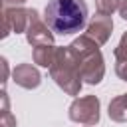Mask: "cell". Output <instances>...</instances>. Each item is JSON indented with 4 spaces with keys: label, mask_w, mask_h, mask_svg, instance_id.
Wrapping results in <instances>:
<instances>
[{
    "label": "cell",
    "mask_w": 127,
    "mask_h": 127,
    "mask_svg": "<svg viewBox=\"0 0 127 127\" xmlns=\"http://www.w3.org/2000/svg\"><path fill=\"white\" fill-rule=\"evenodd\" d=\"M69 119L81 125H95L99 121V99L95 95H85L69 105Z\"/></svg>",
    "instance_id": "4"
},
{
    "label": "cell",
    "mask_w": 127,
    "mask_h": 127,
    "mask_svg": "<svg viewBox=\"0 0 127 127\" xmlns=\"http://www.w3.org/2000/svg\"><path fill=\"white\" fill-rule=\"evenodd\" d=\"M109 117L113 121H119V123L121 121H127V93L115 97L109 103Z\"/></svg>",
    "instance_id": "9"
},
{
    "label": "cell",
    "mask_w": 127,
    "mask_h": 127,
    "mask_svg": "<svg viewBox=\"0 0 127 127\" xmlns=\"http://www.w3.org/2000/svg\"><path fill=\"white\" fill-rule=\"evenodd\" d=\"M115 60L117 62H123V60H127V34H123V38H121V42H119V46L115 48Z\"/></svg>",
    "instance_id": "13"
},
{
    "label": "cell",
    "mask_w": 127,
    "mask_h": 127,
    "mask_svg": "<svg viewBox=\"0 0 127 127\" xmlns=\"http://www.w3.org/2000/svg\"><path fill=\"white\" fill-rule=\"evenodd\" d=\"M69 52L79 67V73H81V79H85L87 83H99L103 73H105V67H103V58H101V52H99V46L87 38L85 34L79 36L77 40H73L69 46Z\"/></svg>",
    "instance_id": "2"
},
{
    "label": "cell",
    "mask_w": 127,
    "mask_h": 127,
    "mask_svg": "<svg viewBox=\"0 0 127 127\" xmlns=\"http://www.w3.org/2000/svg\"><path fill=\"white\" fill-rule=\"evenodd\" d=\"M26 0H2V10H10V8H22Z\"/></svg>",
    "instance_id": "15"
},
{
    "label": "cell",
    "mask_w": 127,
    "mask_h": 127,
    "mask_svg": "<svg viewBox=\"0 0 127 127\" xmlns=\"http://www.w3.org/2000/svg\"><path fill=\"white\" fill-rule=\"evenodd\" d=\"M115 71H117V75H119L123 81H127V60L117 62V64H115Z\"/></svg>",
    "instance_id": "14"
},
{
    "label": "cell",
    "mask_w": 127,
    "mask_h": 127,
    "mask_svg": "<svg viewBox=\"0 0 127 127\" xmlns=\"http://www.w3.org/2000/svg\"><path fill=\"white\" fill-rule=\"evenodd\" d=\"M2 127H16V119L12 117L10 109H8V97H6V91H2Z\"/></svg>",
    "instance_id": "12"
},
{
    "label": "cell",
    "mask_w": 127,
    "mask_h": 127,
    "mask_svg": "<svg viewBox=\"0 0 127 127\" xmlns=\"http://www.w3.org/2000/svg\"><path fill=\"white\" fill-rule=\"evenodd\" d=\"M54 58H56V48L54 46H38L34 48V62L38 65H44V67H50L54 64Z\"/></svg>",
    "instance_id": "10"
},
{
    "label": "cell",
    "mask_w": 127,
    "mask_h": 127,
    "mask_svg": "<svg viewBox=\"0 0 127 127\" xmlns=\"http://www.w3.org/2000/svg\"><path fill=\"white\" fill-rule=\"evenodd\" d=\"M119 14L123 20H127V0H121L119 2Z\"/></svg>",
    "instance_id": "16"
},
{
    "label": "cell",
    "mask_w": 127,
    "mask_h": 127,
    "mask_svg": "<svg viewBox=\"0 0 127 127\" xmlns=\"http://www.w3.org/2000/svg\"><path fill=\"white\" fill-rule=\"evenodd\" d=\"M26 38L28 44H32L34 48L38 46H54V34L48 28V24L44 20H40L38 12L32 8L30 10V20H28V30H26Z\"/></svg>",
    "instance_id": "5"
},
{
    "label": "cell",
    "mask_w": 127,
    "mask_h": 127,
    "mask_svg": "<svg viewBox=\"0 0 127 127\" xmlns=\"http://www.w3.org/2000/svg\"><path fill=\"white\" fill-rule=\"evenodd\" d=\"M50 73L54 81L69 95H77L81 89V73L69 52V48H56L54 64L50 65Z\"/></svg>",
    "instance_id": "3"
},
{
    "label": "cell",
    "mask_w": 127,
    "mask_h": 127,
    "mask_svg": "<svg viewBox=\"0 0 127 127\" xmlns=\"http://www.w3.org/2000/svg\"><path fill=\"white\" fill-rule=\"evenodd\" d=\"M119 2H121V0H95L97 14H101V16H111V12L119 8Z\"/></svg>",
    "instance_id": "11"
},
{
    "label": "cell",
    "mask_w": 127,
    "mask_h": 127,
    "mask_svg": "<svg viewBox=\"0 0 127 127\" xmlns=\"http://www.w3.org/2000/svg\"><path fill=\"white\" fill-rule=\"evenodd\" d=\"M111 30H113V22H111V18H109V16H101V14H97V16L89 22L85 36L91 38L97 46H101V44H105V42L109 40Z\"/></svg>",
    "instance_id": "7"
},
{
    "label": "cell",
    "mask_w": 127,
    "mask_h": 127,
    "mask_svg": "<svg viewBox=\"0 0 127 127\" xmlns=\"http://www.w3.org/2000/svg\"><path fill=\"white\" fill-rule=\"evenodd\" d=\"M2 20H4V32L2 38H6L10 32H26L28 30V20H30V10L24 8H10L2 10Z\"/></svg>",
    "instance_id": "6"
},
{
    "label": "cell",
    "mask_w": 127,
    "mask_h": 127,
    "mask_svg": "<svg viewBox=\"0 0 127 127\" xmlns=\"http://www.w3.org/2000/svg\"><path fill=\"white\" fill-rule=\"evenodd\" d=\"M12 77L14 81L20 85V87H26V89H32V87H38L40 85V71L32 65V64H20L14 67L12 71Z\"/></svg>",
    "instance_id": "8"
},
{
    "label": "cell",
    "mask_w": 127,
    "mask_h": 127,
    "mask_svg": "<svg viewBox=\"0 0 127 127\" xmlns=\"http://www.w3.org/2000/svg\"><path fill=\"white\" fill-rule=\"evenodd\" d=\"M44 22L56 34L81 32L87 22V6L83 0H50L44 10Z\"/></svg>",
    "instance_id": "1"
}]
</instances>
